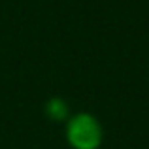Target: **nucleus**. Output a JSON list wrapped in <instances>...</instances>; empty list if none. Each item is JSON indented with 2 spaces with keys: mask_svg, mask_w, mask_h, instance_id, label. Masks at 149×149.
<instances>
[{
  "mask_svg": "<svg viewBox=\"0 0 149 149\" xmlns=\"http://www.w3.org/2000/svg\"><path fill=\"white\" fill-rule=\"evenodd\" d=\"M64 136L72 149H98L104 142V128L93 113L79 111L68 117Z\"/></svg>",
  "mask_w": 149,
  "mask_h": 149,
  "instance_id": "obj_1",
  "label": "nucleus"
},
{
  "mask_svg": "<svg viewBox=\"0 0 149 149\" xmlns=\"http://www.w3.org/2000/svg\"><path fill=\"white\" fill-rule=\"evenodd\" d=\"M45 115H47L51 121H57V123L64 121L66 123L68 117H70L68 104H66L61 96H53V98H49L47 104H45Z\"/></svg>",
  "mask_w": 149,
  "mask_h": 149,
  "instance_id": "obj_2",
  "label": "nucleus"
}]
</instances>
